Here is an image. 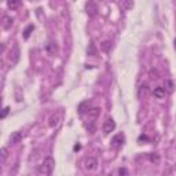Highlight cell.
Returning a JSON list of instances; mask_svg holds the SVG:
<instances>
[{
	"instance_id": "cell-10",
	"label": "cell",
	"mask_w": 176,
	"mask_h": 176,
	"mask_svg": "<svg viewBox=\"0 0 176 176\" xmlns=\"http://www.w3.org/2000/svg\"><path fill=\"white\" fill-rule=\"evenodd\" d=\"M99 114H101V109L99 108H92L88 110V116H90L91 119H96Z\"/></svg>"
},
{
	"instance_id": "cell-13",
	"label": "cell",
	"mask_w": 176,
	"mask_h": 176,
	"mask_svg": "<svg viewBox=\"0 0 176 176\" xmlns=\"http://www.w3.org/2000/svg\"><path fill=\"white\" fill-rule=\"evenodd\" d=\"M149 76H150L151 80H158L160 79V73H158L157 69H151L150 72H149Z\"/></svg>"
},
{
	"instance_id": "cell-2",
	"label": "cell",
	"mask_w": 176,
	"mask_h": 176,
	"mask_svg": "<svg viewBox=\"0 0 176 176\" xmlns=\"http://www.w3.org/2000/svg\"><path fill=\"white\" fill-rule=\"evenodd\" d=\"M19 55H21V52H19V48L18 46H14L13 47V50L10 51V62H11V65H17L19 61Z\"/></svg>"
},
{
	"instance_id": "cell-7",
	"label": "cell",
	"mask_w": 176,
	"mask_h": 176,
	"mask_svg": "<svg viewBox=\"0 0 176 176\" xmlns=\"http://www.w3.org/2000/svg\"><path fill=\"white\" fill-rule=\"evenodd\" d=\"M153 95H154L155 98H158V99H162V98L165 96V88H164V87H157V88H154V91H153Z\"/></svg>"
},
{
	"instance_id": "cell-1",
	"label": "cell",
	"mask_w": 176,
	"mask_h": 176,
	"mask_svg": "<svg viewBox=\"0 0 176 176\" xmlns=\"http://www.w3.org/2000/svg\"><path fill=\"white\" fill-rule=\"evenodd\" d=\"M55 168V160L52 157H46L43 161V165H41V171H43L46 175H51L52 171Z\"/></svg>"
},
{
	"instance_id": "cell-9",
	"label": "cell",
	"mask_w": 176,
	"mask_h": 176,
	"mask_svg": "<svg viewBox=\"0 0 176 176\" xmlns=\"http://www.w3.org/2000/svg\"><path fill=\"white\" fill-rule=\"evenodd\" d=\"M1 22H3L4 29H10L11 25H13V18H11V17H7V15H4L3 18H1Z\"/></svg>"
},
{
	"instance_id": "cell-12",
	"label": "cell",
	"mask_w": 176,
	"mask_h": 176,
	"mask_svg": "<svg viewBox=\"0 0 176 176\" xmlns=\"http://www.w3.org/2000/svg\"><path fill=\"white\" fill-rule=\"evenodd\" d=\"M87 54L90 55V57H95L96 55V47L94 43H90L88 44V48H87Z\"/></svg>"
},
{
	"instance_id": "cell-14",
	"label": "cell",
	"mask_w": 176,
	"mask_h": 176,
	"mask_svg": "<svg viewBox=\"0 0 176 176\" xmlns=\"http://www.w3.org/2000/svg\"><path fill=\"white\" fill-rule=\"evenodd\" d=\"M110 41H103V43H102V50L105 51V52H109V51H110Z\"/></svg>"
},
{
	"instance_id": "cell-8",
	"label": "cell",
	"mask_w": 176,
	"mask_h": 176,
	"mask_svg": "<svg viewBox=\"0 0 176 176\" xmlns=\"http://www.w3.org/2000/svg\"><path fill=\"white\" fill-rule=\"evenodd\" d=\"M59 121H61V116L59 114H52L50 117V127H57L58 124H59Z\"/></svg>"
},
{
	"instance_id": "cell-11",
	"label": "cell",
	"mask_w": 176,
	"mask_h": 176,
	"mask_svg": "<svg viewBox=\"0 0 176 176\" xmlns=\"http://www.w3.org/2000/svg\"><path fill=\"white\" fill-rule=\"evenodd\" d=\"M147 95H149V87L146 85V84L140 85V88H139V96L140 98H146Z\"/></svg>"
},
{
	"instance_id": "cell-5",
	"label": "cell",
	"mask_w": 176,
	"mask_h": 176,
	"mask_svg": "<svg viewBox=\"0 0 176 176\" xmlns=\"http://www.w3.org/2000/svg\"><path fill=\"white\" fill-rule=\"evenodd\" d=\"M22 139V132H19V131H15V132H13L10 135V143L15 144V143H19Z\"/></svg>"
},
{
	"instance_id": "cell-22",
	"label": "cell",
	"mask_w": 176,
	"mask_h": 176,
	"mask_svg": "<svg viewBox=\"0 0 176 176\" xmlns=\"http://www.w3.org/2000/svg\"><path fill=\"white\" fill-rule=\"evenodd\" d=\"M173 48H175V51H176V39H175V41H173Z\"/></svg>"
},
{
	"instance_id": "cell-4",
	"label": "cell",
	"mask_w": 176,
	"mask_h": 176,
	"mask_svg": "<svg viewBox=\"0 0 176 176\" xmlns=\"http://www.w3.org/2000/svg\"><path fill=\"white\" fill-rule=\"evenodd\" d=\"M85 11H87V14L88 15H95L96 14V11H98V8H96V4L94 3V1H88V3L85 4Z\"/></svg>"
},
{
	"instance_id": "cell-6",
	"label": "cell",
	"mask_w": 176,
	"mask_h": 176,
	"mask_svg": "<svg viewBox=\"0 0 176 176\" xmlns=\"http://www.w3.org/2000/svg\"><path fill=\"white\" fill-rule=\"evenodd\" d=\"M96 165H98V161L95 158H87L85 160V168L88 171H94V169H96Z\"/></svg>"
},
{
	"instance_id": "cell-20",
	"label": "cell",
	"mask_w": 176,
	"mask_h": 176,
	"mask_svg": "<svg viewBox=\"0 0 176 176\" xmlns=\"http://www.w3.org/2000/svg\"><path fill=\"white\" fill-rule=\"evenodd\" d=\"M1 158H3V161L7 158V149L6 147H1Z\"/></svg>"
},
{
	"instance_id": "cell-17",
	"label": "cell",
	"mask_w": 176,
	"mask_h": 176,
	"mask_svg": "<svg viewBox=\"0 0 176 176\" xmlns=\"http://www.w3.org/2000/svg\"><path fill=\"white\" fill-rule=\"evenodd\" d=\"M19 4H21L19 1H8V3H7V6H8L10 8H17V7L19 6Z\"/></svg>"
},
{
	"instance_id": "cell-21",
	"label": "cell",
	"mask_w": 176,
	"mask_h": 176,
	"mask_svg": "<svg viewBox=\"0 0 176 176\" xmlns=\"http://www.w3.org/2000/svg\"><path fill=\"white\" fill-rule=\"evenodd\" d=\"M158 160H160V157H158V155L150 154V161H151V162H158Z\"/></svg>"
},
{
	"instance_id": "cell-15",
	"label": "cell",
	"mask_w": 176,
	"mask_h": 176,
	"mask_svg": "<svg viewBox=\"0 0 176 176\" xmlns=\"http://www.w3.org/2000/svg\"><path fill=\"white\" fill-rule=\"evenodd\" d=\"M122 8H125V10H128V8H132L133 7V3L132 1H124V3L120 4Z\"/></svg>"
},
{
	"instance_id": "cell-16",
	"label": "cell",
	"mask_w": 176,
	"mask_h": 176,
	"mask_svg": "<svg viewBox=\"0 0 176 176\" xmlns=\"http://www.w3.org/2000/svg\"><path fill=\"white\" fill-rule=\"evenodd\" d=\"M33 29H35V26H33V25H29L28 28H26V30H25V35H24V37H25V39H28V37L30 36V32H32Z\"/></svg>"
},
{
	"instance_id": "cell-3",
	"label": "cell",
	"mask_w": 176,
	"mask_h": 176,
	"mask_svg": "<svg viewBox=\"0 0 176 176\" xmlns=\"http://www.w3.org/2000/svg\"><path fill=\"white\" fill-rule=\"evenodd\" d=\"M116 130V122L113 119H108L103 124V132L105 133H110Z\"/></svg>"
},
{
	"instance_id": "cell-19",
	"label": "cell",
	"mask_w": 176,
	"mask_h": 176,
	"mask_svg": "<svg viewBox=\"0 0 176 176\" xmlns=\"http://www.w3.org/2000/svg\"><path fill=\"white\" fill-rule=\"evenodd\" d=\"M119 173H120V176H128V171H127L125 168H120Z\"/></svg>"
},
{
	"instance_id": "cell-18",
	"label": "cell",
	"mask_w": 176,
	"mask_h": 176,
	"mask_svg": "<svg viewBox=\"0 0 176 176\" xmlns=\"http://www.w3.org/2000/svg\"><path fill=\"white\" fill-rule=\"evenodd\" d=\"M8 111H10V108H8V106H6V108L3 109V113H1V116H0V117H1V119H6V116L8 114Z\"/></svg>"
}]
</instances>
